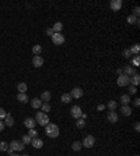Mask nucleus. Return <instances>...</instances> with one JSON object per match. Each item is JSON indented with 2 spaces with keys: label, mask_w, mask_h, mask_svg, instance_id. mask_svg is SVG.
<instances>
[{
  "label": "nucleus",
  "mask_w": 140,
  "mask_h": 156,
  "mask_svg": "<svg viewBox=\"0 0 140 156\" xmlns=\"http://www.w3.org/2000/svg\"><path fill=\"white\" fill-rule=\"evenodd\" d=\"M107 118H108L109 123H118V120H119V116H118L116 112H108V114H107Z\"/></svg>",
  "instance_id": "12"
},
{
  "label": "nucleus",
  "mask_w": 140,
  "mask_h": 156,
  "mask_svg": "<svg viewBox=\"0 0 140 156\" xmlns=\"http://www.w3.org/2000/svg\"><path fill=\"white\" fill-rule=\"evenodd\" d=\"M13 152H14V151H13V149H10V148L7 149V153H8V155H13Z\"/></svg>",
  "instance_id": "44"
},
{
  "label": "nucleus",
  "mask_w": 140,
  "mask_h": 156,
  "mask_svg": "<svg viewBox=\"0 0 140 156\" xmlns=\"http://www.w3.org/2000/svg\"><path fill=\"white\" fill-rule=\"evenodd\" d=\"M4 127H6V125H4V123H3V120H0V131H3Z\"/></svg>",
  "instance_id": "42"
},
{
  "label": "nucleus",
  "mask_w": 140,
  "mask_h": 156,
  "mask_svg": "<svg viewBox=\"0 0 140 156\" xmlns=\"http://www.w3.org/2000/svg\"><path fill=\"white\" fill-rule=\"evenodd\" d=\"M6 114H7V113H6V110L3 109V107H0V120H3V118L6 117Z\"/></svg>",
  "instance_id": "36"
},
{
  "label": "nucleus",
  "mask_w": 140,
  "mask_h": 156,
  "mask_svg": "<svg viewBox=\"0 0 140 156\" xmlns=\"http://www.w3.org/2000/svg\"><path fill=\"white\" fill-rule=\"evenodd\" d=\"M60 101H62L63 103H70V102H71V96H70V94H63L62 96H60Z\"/></svg>",
  "instance_id": "27"
},
{
  "label": "nucleus",
  "mask_w": 140,
  "mask_h": 156,
  "mask_svg": "<svg viewBox=\"0 0 140 156\" xmlns=\"http://www.w3.org/2000/svg\"><path fill=\"white\" fill-rule=\"evenodd\" d=\"M8 148L13 149V151H23L25 148V145H24L23 142H20V141H11L8 144Z\"/></svg>",
  "instance_id": "5"
},
{
  "label": "nucleus",
  "mask_w": 140,
  "mask_h": 156,
  "mask_svg": "<svg viewBox=\"0 0 140 156\" xmlns=\"http://www.w3.org/2000/svg\"><path fill=\"white\" fill-rule=\"evenodd\" d=\"M134 130H136V133H139V131H140V124H139V121H137V123H134Z\"/></svg>",
  "instance_id": "41"
},
{
  "label": "nucleus",
  "mask_w": 140,
  "mask_h": 156,
  "mask_svg": "<svg viewBox=\"0 0 140 156\" xmlns=\"http://www.w3.org/2000/svg\"><path fill=\"white\" fill-rule=\"evenodd\" d=\"M130 81H132V84H133L134 86H136V85H139V82H140V75L137 74V73H136L134 75H132V78H130Z\"/></svg>",
  "instance_id": "26"
},
{
  "label": "nucleus",
  "mask_w": 140,
  "mask_h": 156,
  "mask_svg": "<svg viewBox=\"0 0 140 156\" xmlns=\"http://www.w3.org/2000/svg\"><path fill=\"white\" fill-rule=\"evenodd\" d=\"M133 66H139V56H134V59H133Z\"/></svg>",
  "instance_id": "39"
},
{
  "label": "nucleus",
  "mask_w": 140,
  "mask_h": 156,
  "mask_svg": "<svg viewBox=\"0 0 140 156\" xmlns=\"http://www.w3.org/2000/svg\"><path fill=\"white\" fill-rule=\"evenodd\" d=\"M51 38H52L53 45H58V46H59V45H63V43H64V36H63L62 34H53Z\"/></svg>",
  "instance_id": "6"
},
{
  "label": "nucleus",
  "mask_w": 140,
  "mask_h": 156,
  "mask_svg": "<svg viewBox=\"0 0 140 156\" xmlns=\"http://www.w3.org/2000/svg\"><path fill=\"white\" fill-rule=\"evenodd\" d=\"M35 123H38L39 125L45 127V125L49 123V117H48L46 113H44V112H38V113L35 114Z\"/></svg>",
  "instance_id": "2"
},
{
  "label": "nucleus",
  "mask_w": 140,
  "mask_h": 156,
  "mask_svg": "<svg viewBox=\"0 0 140 156\" xmlns=\"http://www.w3.org/2000/svg\"><path fill=\"white\" fill-rule=\"evenodd\" d=\"M31 106L34 109H39L42 106V101L39 98H34V99H31Z\"/></svg>",
  "instance_id": "16"
},
{
  "label": "nucleus",
  "mask_w": 140,
  "mask_h": 156,
  "mask_svg": "<svg viewBox=\"0 0 140 156\" xmlns=\"http://www.w3.org/2000/svg\"><path fill=\"white\" fill-rule=\"evenodd\" d=\"M84 125H86V121H84L83 118H77V120H76V127H77V128H83Z\"/></svg>",
  "instance_id": "32"
},
{
  "label": "nucleus",
  "mask_w": 140,
  "mask_h": 156,
  "mask_svg": "<svg viewBox=\"0 0 140 156\" xmlns=\"http://www.w3.org/2000/svg\"><path fill=\"white\" fill-rule=\"evenodd\" d=\"M139 14H140V8L139 7H134V8H133V16L137 18V17H139Z\"/></svg>",
  "instance_id": "37"
},
{
  "label": "nucleus",
  "mask_w": 140,
  "mask_h": 156,
  "mask_svg": "<svg viewBox=\"0 0 140 156\" xmlns=\"http://www.w3.org/2000/svg\"><path fill=\"white\" fill-rule=\"evenodd\" d=\"M31 145L35 149H39V148H42V146H44V141L39 140V138H34V140L31 141Z\"/></svg>",
  "instance_id": "15"
},
{
  "label": "nucleus",
  "mask_w": 140,
  "mask_h": 156,
  "mask_svg": "<svg viewBox=\"0 0 140 156\" xmlns=\"http://www.w3.org/2000/svg\"><path fill=\"white\" fill-rule=\"evenodd\" d=\"M129 52L132 53V55H136V56H139V52H140V46L139 45H133L130 49H129Z\"/></svg>",
  "instance_id": "25"
},
{
  "label": "nucleus",
  "mask_w": 140,
  "mask_h": 156,
  "mask_svg": "<svg viewBox=\"0 0 140 156\" xmlns=\"http://www.w3.org/2000/svg\"><path fill=\"white\" fill-rule=\"evenodd\" d=\"M41 107H42V112H44V113H46V112H51V105H49V103H44V105H42Z\"/></svg>",
  "instance_id": "34"
},
{
  "label": "nucleus",
  "mask_w": 140,
  "mask_h": 156,
  "mask_svg": "<svg viewBox=\"0 0 140 156\" xmlns=\"http://www.w3.org/2000/svg\"><path fill=\"white\" fill-rule=\"evenodd\" d=\"M42 102H45V103H49V101H51V92L49 91H45V92H42V95H41V98H39Z\"/></svg>",
  "instance_id": "17"
},
{
  "label": "nucleus",
  "mask_w": 140,
  "mask_h": 156,
  "mask_svg": "<svg viewBox=\"0 0 140 156\" xmlns=\"http://www.w3.org/2000/svg\"><path fill=\"white\" fill-rule=\"evenodd\" d=\"M4 125H8V127H13L14 125V118H13V116L10 114V113H7L6 114V117H4Z\"/></svg>",
  "instance_id": "14"
},
{
  "label": "nucleus",
  "mask_w": 140,
  "mask_h": 156,
  "mask_svg": "<svg viewBox=\"0 0 140 156\" xmlns=\"http://www.w3.org/2000/svg\"><path fill=\"white\" fill-rule=\"evenodd\" d=\"M7 149H8V144L4 142V141H1V142H0V151L4 152V151H7Z\"/></svg>",
  "instance_id": "33"
},
{
  "label": "nucleus",
  "mask_w": 140,
  "mask_h": 156,
  "mask_svg": "<svg viewBox=\"0 0 140 156\" xmlns=\"http://www.w3.org/2000/svg\"><path fill=\"white\" fill-rule=\"evenodd\" d=\"M45 133L49 138H56V137H59V127L53 123H48L45 125Z\"/></svg>",
  "instance_id": "1"
},
{
  "label": "nucleus",
  "mask_w": 140,
  "mask_h": 156,
  "mask_svg": "<svg viewBox=\"0 0 140 156\" xmlns=\"http://www.w3.org/2000/svg\"><path fill=\"white\" fill-rule=\"evenodd\" d=\"M23 156H30V155H23Z\"/></svg>",
  "instance_id": "47"
},
{
  "label": "nucleus",
  "mask_w": 140,
  "mask_h": 156,
  "mask_svg": "<svg viewBox=\"0 0 140 156\" xmlns=\"http://www.w3.org/2000/svg\"><path fill=\"white\" fill-rule=\"evenodd\" d=\"M8 156H18V155H16V153H13V155H8Z\"/></svg>",
  "instance_id": "46"
},
{
  "label": "nucleus",
  "mask_w": 140,
  "mask_h": 156,
  "mask_svg": "<svg viewBox=\"0 0 140 156\" xmlns=\"http://www.w3.org/2000/svg\"><path fill=\"white\" fill-rule=\"evenodd\" d=\"M118 74H119V75H121V74H123V73H122V68H118Z\"/></svg>",
  "instance_id": "45"
},
{
  "label": "nucleus",
  "mask_w": 140,
  "mask_h": 156,
  "mask_svg": "<svg viewBox=\"0 0 140 156\" xmlns=\"http://www.w3.org/2000/svg\"><path fill=\"white\" fill-rule=\"evenodd\" d=\"M52 29H53L55 34H60V31L63 29V24L62 23H55L53 27H52Z\"/></svg>",
  "instance_id": "20"
},
{
  "label": "nucleus",
  "mask_w": 140,
  "mask_h": 156,
  "mask_svg": "<svg viewBox=\"0 0 140 156\" xmlns=\"http://www.w3.org/2000/svg\"><path fill=\"white\" fill-rule=\"evenodd\" d=\"M28 135L31 137V140H34V138H38V131H37L35 128H31V130L28 131Z\"/></svg>",
  "instance_id": "31"
},
{
  "label": "nucleus",
  "mask_w": 140,
  "mask_h": 156,
  "mask_svg": "<svg viewBox=\"0 0 140 156\" xmlns=\"http://www.w3.org/2000/svg\"><path fill=\"white\" fill-rule=\"evenodd\" d=\"M83 89L81 88H78V86H76V88H73L71 89V92H70V96H71V99H80L81 96H83Z\"/></svg>",
  "instance_id": "7"
},
{
  "label": "nucleus",
  "mask_w": 140,
  "mask_h": 156,
  "mask_svg": "<svg viewBox=\"0 0 140 156\" xmlns=\"http://www.w3.org/2000/svg\"><path fill=\"white\" fill-rule=\"evenodd\" d=\"M128 23L129 24H136V25H139V18H136L134 16H129L128 17Z\"/></svg>",
  "instance_id": "29"
},
{
  "label": "nucleus",
  "mask_w": 140,
  "mask_h": 156,
  "mask_svg": "<svg viewBox=\"0 0 140 156\" xmlns=\"http://www.w3.org/2000/svg\"><path fill=\"white\" fill-rule=\"evenodd\" d=\"M130 102H132V99H130L129 95H121V103H122L123 106H128Z\"/></svg>",
  "instance_id": "18"
},
{
  "label": "nucleus",
  "mask_w": 140,
  "mask_h": 156,
  "mask_svg": "<svg viewBox=\"0 0 140 156\" xmlns=\"http://www.w3.org/2000/svg\"><path fill=\"white\" fill-rule=\"evenodd\" d=\"M17 89H18V94H25L27 92V84L25 82H20L17 85Z\"/></svg>",
  "instance_id": "22"
},
{
  "label": "nucleus",
  "mask_w": 140,
  "mask_h": 156,
  "mask_svg": "<svg viewBox=\"0 0 140 156\" xmlns=\"http://www.w3.org/2000/svg\"><path fill=\"white\" fill-rule=\"evenodd\" d=\"M81 148H83V145H81V142H78V141H74V142H73V145H71V149H73V151H76V152H78Z\"/></svg>",
  "instance_id": "28"
},
{
  "label": "nucleus",
  "mask_w": 140,
  "mask_h": 156,
  "mask_svg": "<svg viewBox=\"0 0 140 156\" xmlns=\"http://www.w3.org/2000/svg\"><path fill=\"white\" fill-rule=\"evenodd\" d=\"M81 113H83V112H81V107H80V106H73V107L70 109V114H71L73 118H76V120L81 117Z\"/></svg>",
  "instance_id": "8"
},
{
  "label": "nucleus",
  "mask_w": 140,
  "mask_h": 156,
  "mask_svg": "<svg viewBox=\"0 0 140 156\" xmlns=\"http://www.w3.org/2000/svg\"><path fill=\"white\" fill-rule=\"evenodd\" d=\"M17 101L21 102V103H28L30 99H28V96H27L25 94H18L17 95Z\"/></svg>",
  "instance_id": "21"
},
{
  "label": "nucleus",
  "mask_w": 140,
  "mask_h": 156,
  "mask_svg": "<svg viewBox=\"0 0 140 156\" xmlns=\"http://www.w3.org/2000/svg\"><path fill=\"white\" fill-rule=\"evenodd\" d=\"M107 107H108L111 112H115V109L118 107V103L115 101H108V103H107Z\"/></svg>",
  "instance_id": "23"
},
{
  "label": "nucleus",
  "mask_w": 140,
  "mask_h": 156,
  "mask_svg": "<svg viewBox=\"0 0 140 156\" xmlns=\"http://www.w3.org/2000/svg\"><path fill=\"white\" fill-rule=\"evenodd\" d=\"M122 73H123L125 75H128V77H132V75L136 74V68L129 64V66H125L123 68H122Z\"/></svg>",
  "instance_id": "9"
},
{
  "label": "nucleus",
  "mask_w": 140,
  "mask_h": 156,
  "mask_svg": "<svg viewBox=\"0 0 140 156\" xmlns=\"http://www.w3.org/2000/svg\"><path fill=\"white\" fill-rule=\"evenodd\" d=\"M136 92H137L136 86H134V85H130V86H129V94H136Z\"/></svg>",
  "instance_id": "38"
},
{
  "label": "nucleus",
  "mask_w": 140,
  "mask_h": 156,
  "mask_svg": "<svg viewBox=\"0 0 140 156\" xmlns=\"http://www.w3.org/2000/svg\"><path fill=\"white\" fill-rule=\"evenodd\" d=\"M81 145L84 146V148H93L94 145H95V138H94L93 135H87L84 141L81 142Z\"/></svg>",
  "instance_id": "4"
},
{
  "label": "nucleus",
  "mask_w": 140,
  "mask_h": 156,
  "mask_svg": "<svg viewBox=\"0 0 140 156\" xmlns=\"http://www.w3.org/2000/svg\"><path fill=\"white\" fill-rule=\"evenodd\" d=\"M116 84L119 86H128L130 84V77H128V75H125V74H121V75L118 77Z\"/></svg>",
  "instance_id": "3"
},
{
  "label": "nucleus",
  "mask_w": 140,
  "mask_h": 156,
  "mask_svg": "<svg viewBox=\"0 0 140 156\" xmlns=\"http://www.w3.org/2000/svg\"><path fill=\"white\" fill-rule=\"evenodd\" d=\"M32 53L35 56H39L42 53V46L41 45H35V46H32Z\"/></svg>",
  "instance_id": "24"
},
{
  "label": "nucleus",
  "mask_w": 140,
  "mask_h": 156,
  "mask_svg": "<svg viewBox=\"0 0 140 156\" xmlns=\"http://www.w3.org/2000/svg\"><path fill=\"white\" fill-rule=\"evenodd\" d=\"M121 113H122L123 116H130V114H132V107H129V106H122V107H121Z\"/></svg>",
  "instance_id": "19"
},
{
  "label": "nucleus",
  "mask_w": 140,
  "mask_h": 156,
  "mask_svg": "<svg viewBox=\"0 0 140 156\" xmlns=\"http://www.w3.org/2000/svg\"><path fill=\"white\" fill-rule=\"evenodd\" d=\"M32 66L34 67H42L44 66V57L42 56H34L32 57Z\"/></svg>",
  "instance_id": "11"
},
{
  "label": "nucleus",
  "mask_w": 140,
  "mask_h": 156,
  "mask_svg": "<svg viewBox=\"0 0 140 156\" xmlns=\"http://www.w3.org/2000/svg\"><path fill=\"white\" fill-rule=\"evenodd\" d=\"M122 56H123L125 59H129V57H132V53L129 52V49H125L123 52H122Z\"/></svg>",
  "instance_id": "35"
},
{
  "label": "nucleus",
  "mask_w": 140,
  "mask_h": 156,
  "mask_svg": "<svg viewBox=\"0 0 140 156\" xmlns=\"http://www.w3.org/2000/svg\"><path fill=\"white\" fill-rule=\"evenodd\" d=\"M53 34H55V32H53V29H52V28H48V29H46V35H49V36H52Z\"/></svg>",
  "instance_id": "40"
},
{
  "label": "nucleus",
  "mask_w": 140,
  "mask_h": 156,
  "mask_svg": "<svg viewBox=\"0 0 140 156\" xmlns=\"http://www.w3.org/2000/svg\"><path fill=\"white\" fill-rule=\"evenodd\" d=\"M109 7H111L112 11H119L122 8V0H112L109 3Z\"/></svg>",
  "instance_id": "10"
},
{
  "label": "nucleus",
  "mask_w": 140,
  "mask_h": 156,
  "mask_svg": "<svg viewBox=\"0 0 140 156\" xmlns=\"http://www.w3.org/2000/svg\"><path fill=\"white\" fill-rule=\"evenodd\" d=\"M35 118H32V117H27L25 120H24V125L28 128V130H31V128H34L35 127Z\"/></svg>",
  "instance_id": "13"
},
{
  "label": "nucleus",
  "mask_w": 140,
  "mask_h": 156,
  "mask_svg": "<svg viewBox=\"0 0 140 156\" xmlns=\"http://www.w3.org/2000/svg\"><path fill=\"white\" fill-rule=\"evenodd\" d=\"M134 106H136V107H139V106H140V99H139V98H137V99H134Z\"/></svg>",
  "instance_id": "43"
},
{
  "label": "nucleus",
  "mask_w": 140,
  "mask_h": 156,
  "mask_svg": "<svg viewBox=\"0 0 140 156\" xmlns=\"http://www.w3.org/2000/svg\"><path fill=\"white\" fill-rule=\"evenodd\" d=\"M31 137L28 135V134H25V135H23V144L24 145H30L31 144Z\"/></svg>",
  "instance_id": "30"
}]
</instances>
